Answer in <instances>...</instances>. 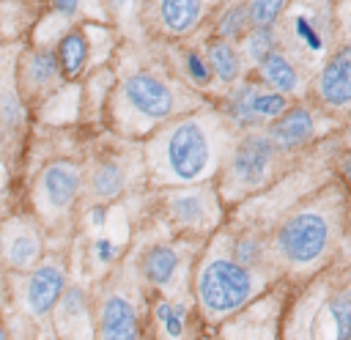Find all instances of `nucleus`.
Masks as SVG:
<instances>
[{
  "label": "nucleus",
  "instance_id": "nucleus-24",
  "mask_svg": "<svg viewBox=\"0 0 351 340\" xmlns=\"http://www.w3.org/2000/svg\"><path fill=\"white\" fill-rule=\"evenodd\" d=\"M280 47V33H277V25H252L244 36H241V55L258 66L271 49Z\"/></svg>",
  "mask_w": 351,
  "mask_h": 340
},
{
  "label": "nucleus",
  "instance_id": "nucleus-33",
  "mask_svg": "<svg viewBox=\"0 0 351 340\" xmlns=\"http://www.w3.org/2000/svg\"><path fill=\"white\" fill-rule=\"evenodd\" d=\"M340 175H343V181L351 186V151L340 159Z\"/></svg>",
  "mask_w": 351,
  "mask_h": 340
},
{
  "label": "nucleus",
  "instance_id": "nucleus-22",
  "mask_svg": "<svg viewBox=\"0 0 351 340\" xmlns=\"http://www.w3.org/2000/svg\"><path fill=\"white\" fill-rule=\"evenodd\" d=\"M126 189V173L118 162L104 159L88 175V195L93 200H112Z\"/></svg>",
  "mask_w": 351,
  "mask_h": 340
},
{
  "label": "nucleus",
  "instance_id": "nucleus-15",
  "mask_svg": "<svg viewBox=\"0 0 351 340\" xmlns=\"http://www.w3.org/2000/svg\"><path fill=\"white\" fill-rule=\"evenodd\" d=\"M137 269H140V277L151 285V288H170L181 271V252L173 247V244H151L140 252V260H137Z\"/></svg>",
  "mask_w": 351,
  "mask_h": 340
},
{
  "label": "nucleus",
  "instance_id": "nucleus-30",
  "mask_svg": "<svg viewBox=\"0 0 351 340\" xmlns=\"http://www.w3.org/2000/svg\"><path fill=\"white\" fill-rule=\"evenodd\" d=\"M104 8L110 11V16L121 25H126V16L129 14H137V0H101Z\"/></svg>",
  "mask_w": 351,
  "mask_h": 340
},
{
  "label": "nucleus",
  "instance_id": "nucleus-28",
  "mask_svg": "<svg viewBox=\"0 0 351 340\" xmlns=\"http://www.w3.org/2000/svg\"><path fill=\"white\" fill-rule=\"evenodd\" d=\"M184 71H186V77L197 85V88H208L211 85V77H214V71H211V66H208V60H206V55L203 52H197L195 47H189V49H184Z\"/></svg>",
  "mask_w": 351,
  "mask_h": 340
},
{
  "label": "nucleus",
  "instance_id": "nucleus-18",
  "mask_svg": "<svg viewBox=\"0 0 351 340\" xmlns=\"http://www.w3.org/2000/svg\"><path fill=\"white\" fill-rule=\"evenodd\" d=\"M203 55L214 71V77L222 82V85H236L239 77H241V55L236 49L233 41L228 38H208L206 47H203Z\"/></svg>",
  "mask_w": 351,
  "mask_h": 340
},
{
  "label": "nucleus",
  "instance_id": "nucleus-9",
  "mask_svg": "<svg viewBox=\"0 0 351 340\" xmlns=\"http://www.w3.org/2000/svg\"><path fill=\"white\" fill-rule=\"evenodd\" d=\"M313 93L326 110L351 107V44L337 47L326 58L313 82Z\"/></svg>",
  "mask_w": 351,
  "mask_h": 340
},
{
  "label": "nucleus",
  "instance_id": "nucleus-12",
  "mask_svg": "<svg viewBox=\"0 0 351 340\" xmlns=\"http://www.w3.org/2000/svg\"><path fill=\"white\" fill-rule=\"evenodd\" d=\"M269 137L274 140V145L282 151V154H293V151H302L304 145L313 143L315 137V115L310 107L304 104H288L280 115H274L266 126Z\"/></svg>",
  "mask_w": 351,
  "mask_h": 340
},
{
  "label": "nucleus",
  "instance_id": "nucleus-7",
  "mask_svg": "<svg viewBox=\"0 0 351 340\" xmlns=\"http://www.w3.org/2000/svg\"><path fill=\"white\" fill-rule=\"evenodd\" d=\"M80 167L71 165V162H52L41 170L38 181H36V189H33V200H36V208L44 219H58L63 217L77 192H80Z\"/></svg>",
  "mask_w": 351,
  "mask_h": 340
},
{
  "label": "nucleus",
  "instance_id": "nucleus-35",
  "mask_svg": "<svg viewBox=\"0 0 351 340\" xmlns=\"http://www.w3.org/2000/svg\"><path fill=\"white\" fill-rule=\"evenodd\" d=\"M3 337H8V332H5V326H3V321H0V340Z\"/></svg>",
  "mask_w": 351,
  "mask_h": 340
},
{
  "label": "nucleus",
  "instance_id": "nucleus-19",
  "mask_svg": "<svg viewBox=\"0 0 351 340\" xmlns=\"http://www.w3.org/2000/svg\"><path fill=\"white\" fill-rule=\"evenodd\" d=\"M88 55H90V44L85 38V33L77 30V27L69 30L58 41V49H55V58H58L63 80H77L85 71V66H88Z\"/></svg>",
  "mask_w": 351,
  "mask_h": 340
},
{
  "label": "nucleus",
  "instance_id": "nucleus-20",
  "mask_svg": "<svg viewBox=\"0 0 351 340\" xmlns=\"http://www.w3.org/2000/svg\"><path fill=\"white\" fill-rule=\"evenodd\" d=\"M258 80L252 82V80H247V82H241V85H236L230 93H228V99H225V118L230 121V126H236V129H255V126H261V118L255 115V110H252V99H255V90H258Z\"/></svg>",
  "mask_w": 351,
  "mask_h": 340
},
{
  "label": "nucleus",
  "instance_id": "nucleus-25",
  "mask_svg": "<svg viewBox=\"0 0 351 340\" xmlns=\"http://www.w3.org/2000/svg\"><path fill=\"white\" fill-rule=\"evenodd\" d=\"M154 318L156 326L165 337H186V321H189V310L184 302H170V299H159L154 307Z\"/></svg>",
  "mask_w": 351,
  "mask_h": 340
},
{
  "label": "nucleus",
  "instance_id": "nucleus-4",
  "mask_svg": "<svg viewBox=\"0 0 351 340\" xmlns=\"http://www.w3.org/2000/svg\"><path fill=\"white\" fill-rule=\"evenodd\" d=\"M285 154L274 145V140L269 137L266 129L255 126L247 129V134H241L233 148L230 156L225 162V175H222V192L228 200L236 197H247L250 192H261L271 184L277 162Z\"/></svg>",
  "mask_w": 351,
  "mask_h": 340
},
{
  "label": "nucleus",
  "instance_id": "nucleus-10",
  "mask_svg": "<svg viewBox=\"0 0 351 340\" xmlns=\"http://www.w3.org/2000/svg\"><path fill=\"white\" fill-rule=\"evenodd\" d=\"M214 0H151L148 11L162 36H189L197 30L203 16L211 11Z\"/></svg>",
  "mask_w": 351,
  "mask_h": 340
},
{
  "label": "nucleus",
  "instance_id": "nucleus-3",
  "mask_svg": "<svg viewBox=\"0 0 351 340\" xmlns=\"http://www.w3.org/2000/svg\"><path fill=\"white\" fill-rule=\"evenodd\" d=\"M258 269L241 266L230 252L208 255L195 271V302L206 321H225L261 291Z\"/></svg>",
  "mask_w": 351,
  "mask_h": 340
},
{
  "label": "nucleus",
  "instance_id": "nucleus-21",
  "mask_svg": "<svg viewBox=\"0 0 351 340\" xmlns=\"http://www.w3.org/2000/svg\"><path fill=\"white\" fill-rule=\"evenodd\" d=\"M321 310L329 321V337L337 340H348L351 337V282L343 288H335L324 302Z\"/></svg>",
  "mask_w": 351,
  "mask_h": 340
},
{
  "label": "nucleus",
  "instance_id": "nucleus-16",
  "mask_svg": "<svg viewBox=\"0 0 351 340\" xmlns=\"http://www.w3.org/2000/svg\"><path fill=\"white\" fill-rule=\"evenodd\" d=\"M55 324L63 335H80L77 329H85V332H93L90 326V310H88V302H85V291L80 285H71V288H63L58 304H55Z\"/></svg>",
  "mask_w": 351,
  "mask_h": 340
},
{
  "label": "nucleus",
  "instance_id": "nucleus-29",
  "mask_svg": "<svg viewBox=\"0 0 351 340\" xmlns=\"http://www.w3.org/2000/svg\"><path fill=\"white\" fill-rule=\"evenodd\" d=\"M252 25H277L288 0H244Z\"/></svg>",
  "mask_w": 351,
  "mask_h": 340
},
{
  "label": "nucleus",
  "instance_id": "nucleus-34",
  "mask_svg": "<svg viewBox=\"0 0 351 340\" xmlns=\"http://www.w3.org/2000/svg\"><path fill=\"white\" fill-rule=\"evenodd\" d=\"M104 214H107V211H104V206H96V208H93V214H90L93 225H104Z\"/></svg>",
  "mask_w": 351,
  "mask_h": 340
},
{
  "label": "nucleus",
  "instance_id": "nucleus-36",
  "mask_svg": "<svg viewBox=\"0 0 351 340\" xmlns=\"http://www.w3.org/2000/svg\"><path fill=\"white\" fill-rule=\"evenodd\" d=\"M348 143H351V132H348Z\"/></svg>",
  "mask_w": 351,
  "mask_h": 340
},
{
  "label": "nucleus",
  "instance_id": "nucleus-2",
  "mask_svg": "<svg viewBox=\"0 0 351 340\" xmlns=\"http://www.w3.org/2000/svg\"><path fill=\"white\" fill-rule=\"evenodd\" d=\"M222 137H225V126L217 121V115L192 112L170 121L145 145V162L151 178L165 186L167 184L184 186L203 181L222 159L219 156Z\"/></svg>",
  "mask_w": 351,
  "mask_h": 340
},
{
  "label": "nucleus",
  "instance_id": "nucleus-26",
  "mask_svg": "<svg viewBox=\"0 0 351 340\" xmlns=\"http://www.w3.org/2000/svg\"><path fill=\"white\" fill-rule=\"evenodd\" d=\"M250 27H252V19H250V11H247V3L244 0H233L219 14V19L214 25V36L217 38H228V41H239Z\"/></svg>",
  "mask_w": 351,
  "mask_h": 340
},
{
  "label": "nucleus",
  "instance_id": "nucleus-31",
  "mask_svg": "<svg viewBox=\"0 0 351 340\" xmlns=\"http://www.w3.org/2000/svg\"><path fill=\"white\" fill-rule=\"evenodd\" d=\"M52 8L60 16H77V11L82 8V0H52Z\"/></svg>",
  "mask_w": 351,
  "mask_h": 340
},
{
  "label": "nucleus",
  "instance_id": "nucleus-6",
  "mask_svg": "<svg viewBox=\"0 0 351 340\" xmlns=\"http://www.w3.org/2000/svg\"><path fill=\"white\" fill-rule=\"evenodd\" d=\"M165 200H167V214L170 219L189 230V233H206L217 225L219 219V203H217V195L211 186L206 184H184L178 189H170L165 192Z\"/></svg>",
  "mask_w": 351,
  "mask_h": 340
},
{
  "label": "nucleus",
  "instance_id": "nucleus-8",
  "mask_svg": "<svg viewBox=\"0 0 351 340\" xmlns=\"http://www.w3.org/2000/svg\"><path fill=\"white\" fill-rule=\"evenodd\" d=\"M93 332L104 340H137L143 337V321L137 304L123 291H107L96 304Z\"/></svg>",
  "mask_w": 351,
  "mask_h": 340
},
{
  "label": "nucleus",
  "instance_id": "nucleus-5",
  "mask_svg": "<svg viewBox=\"0 0 351 340\" xmlns=\"http://www.w3.org/2000/svg\"><path fill=\"white\" fill-rule=\"evenodd\" d=\"M118 115L123 121H134V129L165 123L178 112L176 88L151 69L129 71L118 85Z\"/></svg>",
  "mask_w": 351,
  "mask_h": 340
},
{
  "label": "nucleus",
  "instance_id": "nucleus-13",
  "mask_svg": "<svg viewBox=\"0 0 351 340\" xmlns=\"http://www.w3.org/2000/svg\"><path fill=\"white\" fill-rule=\"evenodd\" d=\"M0 258L8 269L30 271L41 258V236L33 222L11 219L0 233Z\"/></svg>",
  "mask_w": 351,
  "mask_h": 340
},
{
  "label": "nucleus",
  "instance_id": "nucleus-1",
  "mask_svg": "<svg viewBox=\"0 0 351 340\" xmlns=\"http://www.w3.org/2000/svg\"><path fill=\"white\" fill-rule=\"evenodd\" d=\"M346 211L340 184H329L304 203L293 206L274 228L269 247V260L280 263L291 274H307L321 269L340 236Z\"/></svg>",
  "mask_w": 351,
  "mask_h": 340
},
{
  "label": "nucleus",
  "instance_id": "nucleus-23",
  "mask_svg": "<svg viewBox=\"0 0 351 340\" xmlns=\"http://www.w3.org/2000/svg\"><path fill=\"white\" fill-rule=\"evenodd\" d=\"M22 121L19 85L14 80V66L0 63V129H16Z\"/></svg>",
  "mask_w": 351,
  "mask_h": 340
},
{
  "label": "nucleus",
  "instance_id": "nucleus-27",
  "mask_svg": "<svg viewBox=\"0 0 351 340\" xmlns=\"http://www.w3.org/2000/svg\"><path fill=\"white\" fill-rule=\"evenodd\" d=\"M230 255L241 263V266H250V269H263L269 263V247L261 236L255 233H244L239 236L233 244H230Z\"/></svg>",
  "mask_w": 351,
  "mask_h": 340
},
{
  "label": "nucleus",
  "instance_id": "nucleus-17",
  "mask_svg": "<svg viewBox=\"0 0 351 340\" xmlns=\"http://www.w3.org/2000/svg\"><path fill=\"white\" fill-rule=\"evenodd\" d=\"M258 80L263 85H269L271 90H280V93H288V96L299 90V69L282 49H271L258 63Z\"/></svg>",
  "mask_w": 351,
  "mask_h": 340
},
{
  "label": "nucleus",
  "instance_id": "nucleus-32",
  "mask_svg": "<svg viewBox=\"0 0 351 340\" xmlns=\"http://www.w3.org/2000/svg\"><path fill=\"white\" fill-rule=\"evenodd\" d=\"M115 255V247H112V241H107V239H99L96 241V258L99 260H110Z\"/></svg>",
  "mask_w": 351,
  "mask_h": 340
},
{
  "label": "nucleus",
  "instance_id": "nucleus-14",
  "mask_svg": "<svg viewBox=\"0 0 351 340\" xmlns=\"http://www.w3.org/2000/svg\"><path fill=\"white\" fill-rule=\"evenodd\" d=\"M16 71H19V80H16L19 90L30 93L33 99H41V96L52 93V90L58 88V82L63 80L55 52L41 49V47H38V49H27V52L22 55Z\"/></svg>",
  "mask_w": 351,
  "mask_h": 340
},
{
  "label": "nucleus",
  "instance_id": "nucleus-11",
  "mask_svg": "<svg viewBox=\"0 0 351 340\" xmlns=\"http://www.w3.org/2000/svg\"><path fill=\"white\" fill-rule=\"evenodd\" d=\"M63 288H66V274H63L60 263L49 260V263H41V266L30 269V274L25 280V310L33 318L52 315Z\"/></svg>",
  "mask_w": 351,
  "mask_h": 340
}]
</instances>
